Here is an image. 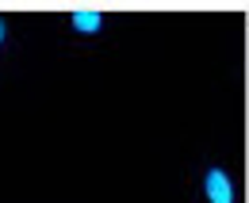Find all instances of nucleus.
I'll use <instances>...</instances> for the list:
<instances>
[{
  "mask_svg": "<svg viewBox=\"0 0 249 203\" xmlns=\"http://www.w3.org/2000/svg\"><path fill=\"white\" fill-rule=\"evenodd\" d=\"M100 12H73V31H81V35H92V31H100Z\"/></svg>",
  "mask_w": 249,
  "mask_h": 203,
  "instance_id": "nucleus-2",
  "label": "nucleus"
},
{
  "mask_svg": "<svg viewBox=\"0 0 249 203\" xmlns=\"http://www.w3.org/2000/svg\"><path fill=\"white\" fill-rule=\"evenodd\" d=\"M0 38H4V23H0Z\"/></svg>",
  "mask_w": 249,
  "mask_h": 203,
  "instance_id": "nucleus-3",
  "label": "nucleus"
},
{
  "mask_svg": "<svg viewBox=\"0 0 249 203\" xmlns=\"http://www.w3.org/2000/svg\"><path fill=\"white\" fill-rule=\"evenodd\" d=\"M203 188H207V200H211V203H234V188H230V176L222 173V169H211Z\"/></svg>",
  "mask_w": 249,
  "mask_h": 203,
  "instance_id": "nucleus-1",
  "label": "nucleus"
}]
</instances>
